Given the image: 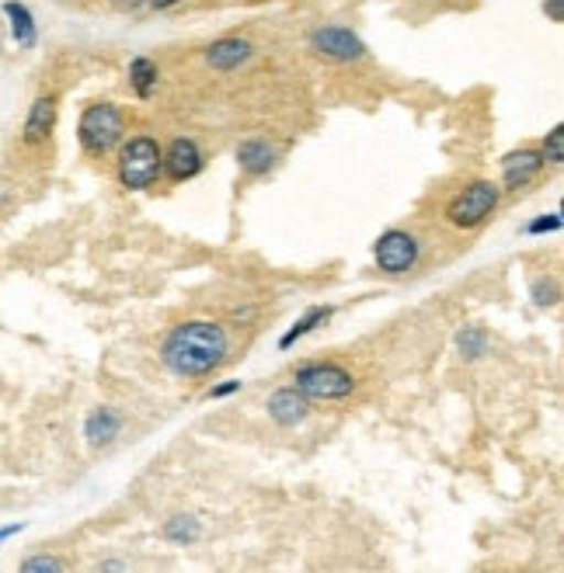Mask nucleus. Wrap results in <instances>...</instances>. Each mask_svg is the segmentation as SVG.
<instances>
[{"mask_svg": "<svg viewBox=\"0 0 564 573\" xmlns=\"http://www.w3.org/2000/svg\"><path fill=\"white\" fill-rule=\"evenodd\" d=\"M230 355V338L213 320H185L161 344V362L185 379H199L216 372Z\"/></svg>", "mask_w": 564, "mask_h": 573, "instance_id": "obj_1", "label": "nucleus"}, {"mask_svg": "<svg viewBox=\"0 0 564 573\" xmlns=\"http://www.w3.org/2000/svg\"><path fill=\"white\" fill-rule=\"evenodd\" d=\"M77 140H80L84 153H91V157H108L112 150H119V143L126 140L122 108L112 104V101H91L80 112Z\"/></svg>", "mask_w": 564, "mask_h": 573, "instance_id": "obj_2", "label": "nucleus"}, {"mask_svg": "<svg viewBox=\"0 0 564 573\" xmlns=\"http://www.w3.org/2000/svg\"><path fill=\"white\" fill-rule=\"evenodd\" d=\"M164 174V150L154 136H129L119 143V181L129 191L154 188Z\"/></svg>", "mask_w": 564, "mask_h": 573, "instance_id": "obj_3", "label": "nucleus"}, {"mask_svg": "<svg viewBox=\"0 0 564 573\" xmlns=\"http://www.w3.org/2000/svg\"><path fill=\"white\" fill-rule=\"evenodd\" d=\"M498 202H502V188L495 181H470L464 191H457L446 206V223L457 230H477L495 216Z\"/></svg>", "mask_w": 564, "mask_h": 573, "instance_id": "obj_4", "label": "nucleus"}, {"mask_svg": "<svg viewBox=\"0 0 564 573\" xmlns=\"http://www.w3.org/2000/svg\"><path fill=\"white\" fill-rule=\"evenodd\" d=\"M293 386L307 400H345L356 393V376L335 362H307L293 372Z\"/></svg>", "mask_w": 564, "mask_h": 573, "instance_id": "obj_5", "label": "nucleus"}, {"mask_svg": "<svg viewBox=\"0 0 564 573\" xmlns=\"http://www.w3.org/2000/svg\"><path fill=\"white\" fill-rule=\"evenodd\" d=\"M311 49L324 59L332 63H359L370 56V49H366V42L345 25H321L311 32Z\"/></svg>", "mask_w": 564, "mask_h": 573, "instance_id": "obj_6", "label": "nucleus"}, {"mask_svg": "<svg viewBox=\"0 0 564 573\" xmlns=\"http://www.w3.org/2000/svg\"><path fill=\"white\" fill-rule=\"evenodd\" d=\"M419 254H422L419 240L411 236L408 230H387L373 244L377 268L383 275H408L419 264Z\"/></svg>", "mask_w": 564, "mask_h": 573, "instance_id": "obj_7", "label": "nucleus"}, {"mask_svg": "<svg viewBox=\"0 0 564 573\" xmlns=\"http://www.w3.org/2000/svg\"><path fill=\"white\" fill-rule=\"evenodd\" d=\"M203 167H206V157L192 136L171 140V146L164 150V174L171 181H192Z\"/></svg>", "mask_w": 564, "mask_h": 573, "instance_id": "obj_8", "label": "nucleus"}, {"mask_svg": "<svg viewBox=\"0 0 564 573\" xmlns=\"http://www.w3.org/2000/svg\"><path fill=\"white\" fill-rule=\"evenodd\" d=\"M203 56L216 74H230V70H241L245 63H251L254 42L241 38V35H224V38H213Z\"/></svg>", "mask_w": 564, "mask_h": 573, "instance_id": "obj_9", "label": "nucleus"}, {"mask_svg": "<svg viewBox=\"0 0 564 573\" xmlns=\"http://www.w3.org/2000/svg\"><path fill=\"white\" fill-rule=\"evenodd\" d=\"M56 115H59V104L53 95H39L29 112H25V125H21V143L25 146H42L56 129Z\"/></svg>", "mask_w": 564, "mask_h": 573, "instance_id": "obj_10", "label": "nucleus"}, {"mask_svg": "<svg viewBox=\"0 0 564 573\" xmlns=\"http://www.w3.org/2000/svg\"><path fill=\"white\" fill-rule=\"evenodd\" d=\"M269 417L279 425V428H296L307 421V414H311V400L303 396L296 386H282L269 396V404H265Z\"/></svg>", "mask_w": 564, "mask_h": 573, "instance_id": "obj_11", "label": "nucleus"}, {"mask_svg": "<svg viewBox=\"0 0 564 573\" xmlns=\"http://www.w3.org/2000/svg\"><path fill=\"white\" fill-rule=\"evenodd\" d=\"M544 167L547 164H544V157H540V150H512L502 161V191L527 188Z\"/></svg>", "mask_w": 564, "mask_h": 573, "instance_id": "obj_12", "label": "nucleus"}, {"mask_svg": "<svg viewBox=\"0 0 564 573\" xmlns=\"http://www.w3.org/2000/svg\"><path fill=\"white\" fill-rule=\"evenodd\" d=\"M0 11H4V18H8V32L14 38V46L18 49H35L39 46V25H35L32 8L21 4V0H4Z\"/></svg>", "mask_w": 564, "mask_h": 573, "instance_id": "obj_13", "label": "nucleus"}, {"mask_svg": "<svg viewBox=\"0 0 564 573\" xmlns=\"http://www.w3.org/2000/svg\"><path fill=\"white\" fill-rule=\"evenodd\" d=\"M237 167H241L245 174H251V178H262V174H269L275 167V146L269 140H241L237 143Z\"/></svg>", "mask_w": 564, "mask_h": 573, "instance_id": "obj_14", "label": "nucleus"}, {"mask_svg": "<svg viewBox=\"0 0 564 573\" xmlns=\"http://www.w3.org/2000/svg\"><path fill=\"white\" fill-rule=\"evenodd\" d=\"M119 431H122V414L116 407H98L88 414V421H84V438H88L91 445L116 442Z\"/></svg>", "mask_w": 564, "mask_h": 573, "instance_id": "obj_15", "label": "nucleus"}, {"mask_svg": "<svg viewBox=\"0 0 564 573\" xmlns=\"http://www.w3.org/2000/svg\"><path fill=\"white\" fill-rule=\"evenodd\" d=\"M158 84H161V70H158L154 59H150V56H133V59H129V87H133L137 98H143V101L154 98Z\"/></svg>", "mask_w": 564, "mask_h": 573, "instance_id": "obj_16", "label": "nucleus"}, {"mask_svg": "<svg viewBox=\"0 0 564 573\" xmlns=\"http://www.w3.org/2000/svg\"><path fill=\"white\" fill-rule=\"evenodd\" d=\"M335 317V310H332V306H311V310L307 313H303L290 330H286V334H282L279 338V348L282 351H290L296 341H303V338H307V334H314V330L317 327H324V323H328Z\"/></svg>", "mask_w": 564, "mask_h": 573, "instance_id": "obj_17", "label": "nucleus"}, {"mask_svg": "<svg viewBox=\"0 0 564 573\" xmlns=\"http://www.w3.org/2000/svg\"><path fill=\"white\" fill-rule=\"evenodd\" d=\"M161 536H164L167 542H175V546H192L195 539L203 536V521L195 518V515H175V518L164 521Z\"/></svg>", "mask_w": 564, "mask_h": 573, "instance_id": "obj_18", "label": "nucleus"}, {"mask_svg": "<svg viewBox=\"0 0 564 573\" xmlns=\"http://www.w3.org/2000/svg\"><path fill=\"white\" fill-rule=\"evenodd\" d=\"M488 348H491V338H488L485 327H464L460 334H457V351H460V355H464L467 362L485 359Z\"/></svg>", "mask_w": 564, "mask_h": 573, "instance_id": "obj_19", "label": "nucleus"}, {"mask_svg": "<svg viewBox=\"0 0 564 573\" xmlns=\"http://www.w3.org/2000/svg\"><path fill=\"white\" fill-rule=\"evenodd\" d=\"M540 157L551 167H561L564 164V125H554L547 136H544V146H540Z\"/></svg>", "mask_w": 564, "mask_h": 573, "instance_id": "obj_20", "label": "nucleus"}, {"mask_svg": "<svg viewBox=\"0 0 564 573\" xmlns=\"http://www.w3.org/2000/svg\"><path fill=\"white\" fill-rule=\"evenodd\" d=\"M530 299L540 306V310H551V306H557V299H561V289H557V282L554 278H536L533 285H530Z\"/></svg>", "mask_w": 564, "mask_h": 573, "instance_id": "obj_21", "label": "nucleus"}, {"mask_svg": "<svg viewBox=\"0 0 564 573\" xmlns=\"http://www.w3.org/2000/svg\"><path fill=\"white\" fill-rule=\"evenodd\" d=\"M21 570L25 573H59V570H67V560L50 557V553H35L29 560H21Z\"/></svg>", "mask_w": 564, "mask_h": 573, "instance_id": "obj_22", "label": "nucleus"}, {"mask_svg": "<svg viewBox=\"0 0 564 573\" xmlns=\"http://www.w3.org/2000/svg\"><path fill=\"white\" fill-rule=\"evenodd\" d=\"M561 227H564L561 212H551V216H540V219H533V223L527 227V233H530V236H540V233H557Z\"/></svg>", "mask_w": 564, "mask_h": 573, "instance_id": "obj_23", "label": "nucleus"}, {"mask_svg": "<svg viewBox=\"0 0 564 573\" xmlns=\"http://www.w3.org/2000/svg\"><path fill=\"white\" fill-rule=\"evenodd\" d=\"M241 389H245L241 379H227V383H220V386H213V389H209V400H227V396L241 393Z\"/></svg>", "mask_w": 564, "mask_h": 573, "instance_id": "obj_24", "label": "nucleus"}, {"mask_svg": "<svg viewBox=\"0 0 564 573\" xmlns=\"http://www.w3.org/2000/svg\"><path fill=\"white\" fill-rule=\"evenodd\" d=\"M544 14H547V21L561 25L564 21V0H544Z\"/></svg>", "mask_w": 564, "mask_h": 573, "instance_id": "obj_25", "label": "nucleus"}, {"mask_svg": "<svg viewBox=\"0 0 564 573\" xmlns=\"http://www.w3.org/2000/svg\"><path fill=\"white\" fill-rule=\"evenodd\" d=\"M25 532V521H11V525H4L0 528V546H4L8 539H14V536H21Z\"/></svg>", "mask_w": 564, "mask_h": 573, "instance_id": "obj_26", "label": "nucleus"}, {"mask_svg": "<svg viewBox=\"0 0 564 573\" xmlns=\"http://www.w3.org/2000/svg\"><path fill=\"white\" fill-rule=\"evenodd\" d=\"M178 4H185V0H147L150 11H171V8H178Z\"/></svg>", "mask_w": 564, "mask_h": 573, "instance_id": "obj_27", "label": "nucleus"}, {"mask_svg": "<svg viewBox=\"0 0 564 573\" xmlns=\"http://www.w3.org/2000/svg\"><path fill=\"white\" fill-rule=\"evenodd\" d=\"M119 8H122V11H129V14H137V11H143V8H147V0H119Z\"/></svg>", "mask_w": 564, "mask_h": 573, "instance_id": "obj_28", "label": "nucleus"}, {"mask_svg": "<svg viewBox=\"0 0 564 573\" xmlns=\"http://www.w3.org/2000/svg\"><path fill=\"white\" fill-rule=\"evenodd\" d=\"M98 570H126V563H101Z\"/></svg>", "mask_w": 564, "mask_h": 573, "instance_id": "obj_29", "label": "nucleus"}]
</instances>
